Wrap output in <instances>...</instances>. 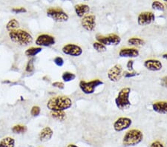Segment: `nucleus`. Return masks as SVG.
Listing matches in <instances>:
<instances>
[{
    "mask_svg": "<svg viewBox=\"0 0 167 147\" xmlns=\"http://www.w3.org/2000/svg\"><path fill=\"white\" fill-rule=\"evenodd\" d=\"M72 101L67 96H57L47 102L46 106L51 112H65L71 108Z\"/></svg>",
    "mask_w": 167,
    "mask_h": 147,
    "instance_id": "obj_1",
    "label": "nucleus"
},
{
    "mask_svg": "<svg viewBox=\"0 0 167 147\" xmlns=\"http://www.w3.org/2000/svg\"><path fill=\"white\" fill-rule=\"evenodd\" d=\"M10 40L13 43L18 44L20 46H28L32 44L34 41L33 36L30 32L23 29H17L8 32Z\"/></svg>",
    "mask_w": 167,
    "mask_h": 147,
    "instance_id": "obj_2",
    "label": "nucleus"
},
{
    "mask_svg": "<svg viewBox=\"0 0 167 147\" xmlns=\"http://www.w3.org/2000/svg\"><path fill=\"white\" fill-rule=\"evenodd\" d=\"M132 90L129 87L123 88L117 94V97L115 98V102L117 108L121 111L126 110L131 107V101L129 96Z\"/></svg>",
    "mask_w": 167,
    "mask_h": 147,
    "instance_id": "obj_3",
    "label": "nucleus"
},
{
    "mask_svg": "<svg viewBox=\"0 0 167 147\" xmlns=\"http://www.w3.org/2000/svg\"><path fill=\"white\" fill-rule=\"evenodd\" d=\"M143 139V134L141 131L136 129H131L128 131L125 134L123 139V144L125 146H137L142 142Z\"/></svg>",
    "mask_w": 167,
    "mask_h": 147,
    "instance_id": "obj_4",
    "label": "nucleus"
},
{
    "mask_svg": "<svg viewBox=\"0 0 167 147\" xmlns=\"http://www.w3.org/2000/svg\"><path fill=\"white\" fill-rule=\"evenodd\" d=\"M103 85V82L99 79H92L91 81L81 80L79 83V87L85 95H91L94 93L97 87Z\"/></svg>",
    "mask_w": 167,
    "mask_h": 147,
    "instance_id": "obj_5",
    "label": "nucleus"
},
{
    "mask_svg": "<svg viewBox=\"0 0 167 147\" xmlns=\"http://www.w3.org/2000/svg\"><path fill=\"white\" fill-rule=\"evenodd\" d=\"M47 16L56 22H67L69 16L62 8H49L46 11Z\"/></svg>",
    "mask_w": 167,
    "mask_h": 147,
    "instance_id": "obj_6",
    "label": "nucleus"
},
{
    "mask_svg": "<svg viewBox=\"0 0 167 147\" xmlns=\"http://www.w3.org/2000/svg\"><path fill=\"white\" fill-rule=\"evenodd\" d=\"M35 43L38 47H51L56 43L54 36L50 34H42L36 37Z\"/></svg>",
    "mask_w": 167,
    "mask_h": 147,
    "instance_id": "obj_7",
    "label": "nucleus"
},
{
    "mask_svg": "<svg viewBox=\"0 0 167 147\" xmlns=\"http://www.w3.org/2000/svg\"><path fill=\"white\" fill-rule=\"evenodd\" d=\"M62 52L64 54L68 56L77 57L81 56L83 54V49L78 45L74 43H68L62 47Z\"/></svg>",
    "mask_w": 167,
    "mask_h": 147,
    "instance_id": "obj_8",
    "label": "nucleus"
},
{
    "mask_svg": "<svg viewBox=\"0 0 167 147\" xmlns=\"http://www.w3.org/2000/svg\"><path fill=\"white\" fill-rule=\"evenodd\" d=\"M132 124V120L129 117H121L117 119L114 122L113 128L115 132H121L123 131L128 129L129 127H131Z\"/></svg>",
    "mask_w": 167,
    "mask_h": 147,
    "instance_id": "obj_9",
    "label": "nucleus"
},
{
    "mask_svg": "<svg viewBox=\"0 0 167 147\" xmlns=\"http://www.w3.org/2000/svg\"><path fill=\"white\" fill-rule=\"evenodd\" d=\"M122 76H123V68L120 64H116L111 67L107 74V77L109 80L114 83L121 80Z\"/></svg>",
    "mask_w": 167,
    "mask_h": 147,
    "instance_id": "obj_10",
    "label": "nucleus"
},
{
    "mask_svg": "<svg viewBox=\"0 0 167 147\" xmlns=\"http://www.w3.org/2000/svg\"><path fill=\"white\" fill-rule=\"evenodd\" d=\"M155 20V16L152 12L145 11L140 13L137 16V24L140 26L148 25Z\"/></svg>",
    "mask_w": 167,
    "mask_h": 147,
    "instance_id": "obj_11",
    "label": "nucleus"
},
{
    "mask_svg": "<svg viewBox=\"0 0 167 147\" xmlns=\"http://www.w3.org/2000/svg\"><path fill=\"white\" fill-rule=\"evenodd\" d=\"M81 25L85 30L92 32L96 28V17L94 15H86L81 20Z\"/></svg>",
    "mask_w": 167,
    "mask_h": 147,
    "instance_id": "obj_12",
    "label": "nucleus"
},
{
    "mask_svg": "<svg viewBox=\"0 0 167 147\" xmlns=\"http://www.w3.org/2000/svg\"><path fill=\"white\" fill-rule=\"evenodd\" d=\"M144 67L148 71H159L163 68V65L160 61L154 59L146 60L143 63Z\"/></svg>",
    "mask_w": 167,
    "mask_h": 147,
    "instance_id": "obj_13",
    "label": "nucleus"
},
{
    "mask_svg": "<svg viewBox=\"0 0 167 147\" xmlns=\"http://www.w3.org/2000/svg\"><path fill=\"white\" fill-rule=\"evenodd\" d=\"M139 55L140 52L134 48H122L119 52V57L123 58H136Z\"/></svg>",
    "mask_w": 167,
    "mask_h": 147,
    "instance_id": "obj_14",
    "label": "nucleus"
},
{
    "mask_svg": "<svg viewBox=\"0 0 167 147\" xmlns=\"http://www.w3.org/2000/svg\"><path fill=\"white\" fill-rule=\"evenodd\" d=\"M54 132L49 126H46L42 129L39 134V139L42 142H47L52 138Z\"/></svg>",
    "mask_w": 167,
    "mask_h": 147,
    "instance_id": "obj_15",
    "label": "nucleus"
},
{
    "mask_svg": "<svg viewBox=\"0 0 167 147\" xmlns=\"http://www.w3.org/2000/svg\"><path fill=\"white\" fill-rule=\"evenodd\" d=\"M74 11L77 16L83 18L89 13L90 7L88 5H85V4H78V5L74 6Z\"/></svg>",
    "mask_w": 167,
    "mask_h": 147,
    "instance_id": "obj_16",
    "label": "nucleus"
},
{
    "mask_svg": "<svg viewBox=\"0 0 167 147\" xmlns=\"http://www.w3.org/2000/svg\"><path fill=\"white\" fill-rule=\"evenodd\" d=\"M152 109L154 112L160 114H167V101H159L152 104Z\"/></svg>",
    "mask_w": 167,
    "mask_h": 147,
    "instance_id": "obj_17",
    "label": "nucleus"
},
{
    "mask_svg": "<svg viewBox=\"0 0 167 147\" xmlns=\"http://www.w3.org/2000/svg\"><path fill=\"white\" fill-rule=\"evenodd\" d=\"M42 48L41 47H30V48H27L25 52V54L26 57H34L36 55L42 52Z\"/></svg>",
    "mask_w": 167,
    "mask_h": 147,
    "instance_id": "obj_18",
    "label": "nucleus"
},
{
    "mask_svg": "<svg viewBox=\"0 0 167 147\" xmlns=\"http://www.w3.org/2000/svg\"><path fill=\"white\" fill-rule=\"evenodd\" d=\"M0 147H15V140L11 137H6L0 140Z\"/></svg>",
    "mask_w": 167,
    "mask_h": 147,
    "instance_id": "obj_19",
    "label": "nucleus"
},
{
    "mask_svg": "<svg viewBox=\"0 0 167 147\" xmlns=\"http://www.w3.org/2000/svg\"><path fill=\"white\" fill-rule=\"evenodd\" d=\"M51 117L53 119L62 122L66 119V114L65 112H51Z\"/></svg>",
    "mask_w": 167,
    "mask_h": 147,
    "instance_id": "obj_20",
    "label": "nucleus"
},
{
    "mask_svg": "<svg viewBox=\"0 0 167 147\" xmlns=\"http://www.w3.org/2000/svg\"><path fill=\"white\" fill-rule=\"evenodd\" d=\"M128 44L131 46H142L145 44V41L138 37H131L128 40Z\"/></svg>",
    "mask_w": 167,
    "mask_h": 147,
    "instance_id": "obj_21",
    "label": "nucleus"
},
{
    "mask_svg": "<svg viewBox=\"0 0 167 147\" xmlns=\"http://www.w3.org/2000/svg\"><path fill=\"white\" fill-rule=\"evenodd\" d=\"M19 23L16 19H12L8 22L6 24V30L8 31H11V30L19 29Z\"/></svg>",
    "mask_w": 167,
    "mask_h": 147,
    "instance_id": "obj_22",
    "label": "nucleus"
},
{
    "mask_svg": "<svg viewBox=\"0 0 167 147\" xmlns=\"http://www.w3.org/2000/svg\"><path fill=\"white\" fill-rule=\"evenodd\" d=\"M109 38L110 46H118L121 42V38L115 34H111L107 36Z\"/></svg>",
    "mask_w": 167,
    "mask_h": 147,
    "instance_id": "obj_23",
    "label": "nucleus"
},
{
    "mask_svg": "<svg viewBox=\"0 0 167 147\" xmlns=\"http://www.w3.org/2000/svg\"><path fill=\"white\" fill-rule=\"evenodd\" d=\"M76 79V75L74 73H71L70 71H65L62 74V79L65 83L73 81Z\"/></svg>",
    "mask_w": 167,
    "mask_h": 147,
    "instance_id": "obj_24",
    "label": "nucleus"
},
{
    "mask_svg": "<svg viewBox=\"0 0 167 147\" xmlns=\"http://www.w3.org/2000/svg\"><path fill=\"white\" fill-rule=\"evenodd\" d=\"M12 132L14 134H24L27 132L28 128L25 126L22 125H16L12 127Z\"/></svg>",
    "mask_w": 167,
    "mask_h": 147,
    "instance_id": "obj_25",
    "label": "nucleus"
},
{
    "mask_svg": "<svg viewBox=\"0 0 167 147\" xmlns=\"http://www.w3.org/2000/svg\"><path fill=\"white\" fill-rule=\"evenodd\" d=\"M92 46H93L94 49L96 52H99V53L105 52H106V50H107L106 46H104V45L100 43V42H94V43L92 44Z\"/></svg>",
    "mask_w": 167,
    "mask_h": 147,
    "instance_id": "obj_26",
    "label": "nucleus"
},
{
    "mask_svg": "<svg viewBox=\"0 0 167 147\" xmlns=\"http://www.w3.org/2000/svg\"><path fill=\"white\" fill-rule=\"evenodd\" d=\"M96 40H97V42L104 45V46H110L109 38H108L107 36H103V35H100V34H97V35L96 36Z\"/></svg>",
    "mask_w": 167,
    "mask_h": 147,
    "instance_id": "obj_27",
    "label": "nucleus"
},
{
    "mask_svg": "<svg viewBox=\"0 0 167 147\" xmlns=\"http://www.w3.org/2000/svg\"><path fill=\"white\" fill-rule=\"evenodd\" d=\"M152 8L158 11H164L165 10V6L164 4L160 3V2L154 1L152 4Z\"/></svg>",
    "mask_w": 167,
    "mask_h": 147,
    "instance_id": "obj_28",
    "label": "nucleus"
},
{
    "mask_svg": "<svg viewBox=\"0 0 167 147\" xmlns=\"http://www.w3.org/2000/svg\"><path fill=\"white\" fill-rule=\"evenodd\" d=\"M35 68H34V59H30L28 60L27 63V65L25 66V71L27 73H33Z\"/></svg>",
    "mask_w": 167,
    "mask_h": 147,
    "instance_id": "obj_29",
    "label": "nucleus"
},
{
    "mask_svg": "<svg viewBox=\"0 0 167 147\" xmlns=\"http://www.w3.org/2000/svg\"><path fill=\"white\" fill-rule=\"evenodd\" d=\"M40 112H41V109L38 106H34L30 109V114L33 117H38L40 114Z\"/></svg>",
    "mask_w": 167,
    "mask_h": 147,
    "instance_id": "obj_30",
    "label": "nucleus"
},
{
    "mask_svg": "<svg viewBox=\"0 0 167 147\" xmlns=\"http://www.w3.org/2000/svg\"><path fill=\"white\" fill-rule=\"evenodd\" d=\"M54 64L58 67H62L64 65V60H63L62 57H56L54 59Z\"/></svg>",
    "mask_w": 167,
    "mask_h": 147,
    "instance_id": "obj_31",
    "label": "nucleus"
},
{
    "mask_svg": "<svg viewBox=\"0 0 167 147\" xmlns=\"http://www.w3.org/2000/svg\"><path fill=\"white\" fill-rule=\"evenodd\" d=\"M123 75L125 78H132V77H134L139 75V74L136 71H131V72L130 71H125Z\"/></svg>",
    "mask_w": 167,
    "mask_h": 147,
    "instance_id": "obj_32",
    "label": "nucleus"
},
{
    "mask_svg": "<svg viewBox=\"0 0 167 147\" xmlns=\"http://www.w3.org/2000/svg\"><path fill=\"white\" fill-rule=\"evenodd\" d=\"M52 86L54 87V88H57V89H58L60 90H62V89H65L64 83H62V82H60V81L54 82V83H52Z\"/></svg>",
    "mask_w": 167,
    "mask_h": 147,
    "instance_id": "obj_33",
    "label": "nucleus"
},
{
    "mask_svg": "<svg viewBox=\"0 0 167 147\" xmlns=\"http://www.w3.org/2000/svg\"><path fill=\"white\" fill-rule=\"evenodd\" d=\"M12 12L14 14H24L27 12V10L25 8H14L11 10Z\"/></svg>",
    "mask_w": 167,
    "mask_h": 147,
    "instance_id": "obj_34",
    "label": "nucleus"
},
{
    "mask_svg": "<svg viewBox=\"0 0 167 147\" xmlns=\"http://www.w3.org/2000/svg\"><path fill=\"white\" fill-rule=\"evenodd\" d=\"M134 61L132 60H129L127 63H126V68H127V70L130 71V72L134 71Z\"/></svg>",
    "mask_w": 167,
    "mask_h": 147,
    "instance_id": "obj_35",
    "label": "nucleus"
},
{
    "mask_svg": "<svg viewBox=\"0 0 167 147\" xmlns=\"http://www.w3.org/2000/svg\"><path fill=\"white\" fill-rule=\"evenodd\" d=\"M160 85H161L163 87L167 88V76L164 77L160 79Z\"/></svg>",
    "mask_w": 167,
    "mask_h": 147,
    "instance_id": "obj_36",
    "label": "nucleus"
},
{
    "mask_svg": "<svg viewBox=\"0 0 167 147\" xmlns=\"http://www.w3.org/2000/svg\"><path fill=\"white\" fill-rule=\"evenodd\" d=\"M150 147H164V145H163L159 141H154L151 144Z\"/></svg>",
    "mask_w": 167,
    "mask_h": 147,
    "instance_id": "obj_37",
    "label": "nucleus"
},
{
    "mask_svg": "<svg viewBox=\"0 0 167 147\" xmlns=\"http://www.w3.org/2000/svg\"><path fill=\"white\" fill-rule=\"evenodd\" d=\"M162 57L164 59H165V60H166L167 61V54H163V56Z\"/></svg>",
    "mask_w": 167,
    "mask_h": 147,
    "instance_id": "obj_38",
    "label": "nucleus"
},
{
    "mask_svg": "<svg viewBox=\"0 0 167 147\" xmlns=\"http://www.w3.org/2000/svg\"><path fill=\"white\" fill-rule=\"evenodd\" d=\"M67 147H78V146H76V145H74V144H68Z\"/></svg>",
    "mask_w": 167,
    "mask_h": 147,
    "instance_id": "obj_39",
    "label": "nucleus"
},
{
    "mask_svg": "<svg viewBox=\"0 0 167 147\" xmlns=\"http://www.w3.org/2000/svg\"><path fill=\"white\" fill-rule=\"evenodd\" d=\"M164 2H166V3H167V0H164Z\"/></svg>",
    "mask_w": 167,
    "mask_h": 147,
    "instance_id": "obj_40",
    "label": "nucleus"
},
{
    "mask_svg": "<svg viewBox=\"0 0 167 147\" xmlns=\"http://www.w3.org/2000/svg\"><path fill=\"white\" fill-rule=\"evenodd\" d=\"M84 1H89V0H84Z\"/></svg>",
    "mask_w": 167,
    "mask_h": 147,
    "instance_id": "obj_41",
    "label": "nucleus"
}]
</instances>
